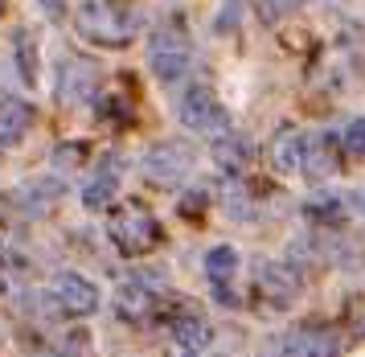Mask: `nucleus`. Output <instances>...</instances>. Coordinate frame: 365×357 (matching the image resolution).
<instances>
[{
    "mask_svg": "<svg viewBox=\"0 0 365 357\" xmlns=\"http://www.w3.org/2000/svg\"><path fill=\"white\" fill-rule=\"evenodd\" d=\"M189 58H193V46H189V25L181 16H165L156 29H152L148 41V62L152 74L160 82H177L189 70Z\"/></svg>",
    "mask_w": 365,
    "mask_h": 357,
    "instance_id": "1",
    "label": "nucleus"
},
{
    "mask_svg": "<svg viewBox=\"0 0 365 357\" xmlns=\"http://www.w3.org/2000/svg\"><path fill=\"white\" fill-rule=\"evenodd\" d=\"M107 234H111V243H115L123 255H144V251H152V246L160 243V222H156L144 206L132 201V206H123V210L111 218Z\"/></svg>",
    "mask_w": 365,
    "mask_h": 357,
    "instance_id": "2",
    "label": "nucleus"
},
{
    "mask_svg": "<svg viewBox=\"0 0 365 357\" xmlns=\"http://www.w3.org/2000/svg\"><path fill=\"white\" fill-rule=\"evenodd\" d=\"M78 29H83V37H91V41L123 46V41L132 37L135 21L132 16H119V9L107 4V0H86L83 9H78Z\"/></svg>",
    "mask_w": 365,
    "mask_h": 357,
    "instance_id": "3",
    "label": "nucleus"
},
{
    "mask_svg": "<svg viewBox=\"0 0 365 357\" xmlns=\"http://www.w3.org/2000/svg\"><path fill=\"white\" fill-rule=\"evenodd\" d=\"M177 119H181L189 131H197V136H226V111H222V103L210 95V86H189L177 103Z\"/></svg>",
    "mask_w": 365,
    "mask_h": 357,
    "instance_id": "4",
    "label": "nucleus"
},
{
    "mask_svg": "<svg viewBox=\"0 0 365 357\" xmlns=\"http://www.w3.org/2000/svg\"><path fill=\"white\" fill-rule=\"evenodd\" d=\"M189 173H193V148H185L181 140L156 144L144 156V177L156 181V185H181Z\"/></svg>",
    "mask_w": 365,
    "mask_h": 357,
    "instance_id": "5",
    "label": "nucleus"
},
{
    "mask_svg": "<svg viewBox=\"0 0 365 357\" xmlns=\"http://www.w3.org/2000/svg\"><path fill=\"white\" fill-rule=\"evenodd\" d=\"M50 296L58 300V308L70 312V316H91V312L99 308V288H95L86 276H74V271L53 276Z\"/></svg>",
    "mask_w": 365,
    "mask_h": 357,
    "instance_id": "6",
    "label": "nucleus"
},
{
    "mask_svg": "<svg viewBox=\"0 0 365 357\" xmlns=\"http://www.w3.org/2000/svg\"><path fill=\"white\" fill-rule=\"evenodd\" d=\"M95 82H99L95 66L83 62V58H70L58 70V95H62V103H83V99L95 95Z\"/></svg>",
    "mask_w": 365,
    "mask_h": 357,
    "instance_id": "7",
    "label": "nucleus"
},
{
    "mask_svg": "<svg viewBox=\"0 0 365 357\" xmlns=\"http://www.w3.org/2000/svg\"><path fill=\"white\" fill-rule=\"evenodd\" d=\"M37 111L21 99H0V148H13L25 140V131L34 128Z\"/></svg>",
    "mask_w": 365,
    "mask_h": 357,
    "instance_id": "8",
    "label": "nucleus"
},
{
    "mask_svg": "<svg viewBox=\"0 0 365 357\" xmlns=\"http://www.w3.org/2000/svg\"><path fill=\"white\" fill-rule=\"evenodd\" d=\"M173 337H177V345H181L185 353H197V349H210L214 328H210V321H205L201 312L181 308L177 316H173Z\"/></svg>",
    "mask_w": 365,
    "mask_h": 357,
    "instance_id": "9",
    "label": "nucleus"
},
{
    "mask_svg": "<svg viewBox=\"0 0 365 357\" xmlns=\"http://www.w3.org/2000/svg\"><path fill=\"white\" fill-rule=\"evenodd\" d=\"M259 288L271 304H292L299 296V276L287 267V263H263L259 271Z\"/></svg>",
    "mask_w": 365,
    "mask_h": 357,
    "instance_id": "10",
    "label": "nucleus"
},
{
    "mask_svg": "<svg viewBox=\"0 0 365 357\" xmlns=\"http://www.w3.org/2000/svg\"><path fill=\"white\" fill-rule=\"evenodd\" d=\"M119 177H123V164H119V156H107V161L95 169V177L86 181L83 201L91 206V210H103V206L119 193Z\"/></svg>",
    "mask_w": 365,
    "mask_h": 357,
    "instance_id": "11",
    "label": "nucleus"
},
{
    "mask_svg": "<svg viewBox=\"0 0 365 357\" xmlns=\"http://www.w3.org/2000/svg\"><path fill=\"white\" fill-rule=\"evenodd\" d=\"M234 271H238V251H234V246H214V251L205 255V276H210L214 292L222 296L226 304H238V300H234V292H230Z\"/></svg>",
    "mask_w": 365,
    "mask_h": 357,
    "instance_id": "12",
    "label": "nucleus"
},
{
    "mask_svg": "<svg viewBox=\"0 0 365 357\" xmlns=\"http://www.w3.org/2000/svg\"><path fill=\"white\" fill-rule=\"evenodd\" d=\"M283 357H336V337L324 328H296L283 341Z\"/></svg>",
    "mask_w": 365,
    "mask_h": 357,
    "instance_id": "13",
    "label": "nucleus"
},
{
    "mask_svg": "<svg viewBox=\"0 0 365 357\" xmlns=\"http://www.w3.org/2000/svg\"><path fill=\"white\" fill-rule=\"evenodd\" d=\"M148 279H123L119 283V312L123 316H132V321H144L152 312V304H156V288H144Z\"/></svg>",
    "mask_w": 365,
    "mask_h": 357,
    "instance_id": "14",
    "label": "nucleus"
},
{
    "mask_svg": "<svg viewBox=\"0 0 365 357\" xmlns=\"http://www.w3.org/2000/svg\"><path fill=\"white\" fill-rule=\"evenodd\" d=\"M271 164L279 169V173H296L299 164H304V136L292 128H283L275 140H271Z\"/></svg>",
    "mask_w": 365,
    "mask_h": 357,
    "instance_id": "15",
    "label": "nucleus"
},
{
    "mask_svg": "<svg viewBox=\"0 0 365 357\" xmlns=\"http://www.w3.org/2000/svg\"><path fill=\"white\" fill-rule=\"evenodd\" d=\"M304 169H308V177L312 181H324L336 169V156H332V136H316V140H308L304 144Z\"/></svg>",
    "mask_w": 365,
    "mask_h": 357,
    "instance_id": "16",
    "label": "nucleus"
},
{
    "mask_svg": "<svg viewBox=\"0 0 365 357\" xmlns=\"http://www.w3.org/2000/svg\"><path fill=\"white\" fill-rule=\"evenodd\" d=\"M214 156H217V164H222L226 173H238V169L247 164V148L238 144L234 136H222V144L214 148Z\"/></svg>",
    "mask_w": 365,
    "mask_h": 357,
    "instance_id": "17",
    "label": "nucleus"
},
{
    "mask_svg": "<svg viewBox=\"0 0 365 357\" xmlns=\"http://www.w3.org/2000/svg\"><path fill=\"white\" fill-rule=\"evenodd\" d=\"M341 148H345V156H365V115L361 119H353L341 136Z\"/></svg>",
    "mask_w": 365,
    "mask_h": 357,
    "instance_id": "18",
    "label": "nucleus"
},
{
    "mask_svg": "<svg viewBox=\"0 0 365 357\" xmlns=\"http://www.w3.org/2000/svg\"><path fill=\"white\" fill-rule=\"evenodd\" d=\"M259 4H263L267 21H279V16H287V13H296L299 9V0H259Z\"/></svg>",
    "mask_w": 365,
    "mask_h": 357,
    "instance_id": "19",
    "label": "nucleus"
},
{
    "mask_svg": "<svg viewBox=\"0 0 365 357\" xmlns=\"http://www.w3.org/2000/svg\"><path fill=\"white\" fill-rule=\"evenodd\" d=\"M238 13H242V0H226V9L217 16V33H230L238 25Z\"/></svg>",
    "mask_w": 365,
    "mask_h": 357,
    "instance_id": "20",
    "label": "nucleus"
},
{
    "mask_svg": "<svg viewBox=\"0 0 365 357\" xmlns=\"http://www.w3.org/2000/svg\"><path fill=\"white\" fill-rule=\"evenodd\" d=\"M41 9H46L50 16H62L66 13V0H41Z\"/></svg>",
    "mask_w": 365,
    "mask_h": 357,
    "instance_id": "21",
    "label": "nucleus"
},
{
    "mask_svg": "<svg viewBox=\"0 0 365 357\" xmlns=\"http://www.w3.org/2000/svg\"><path fill=\"white\" fill-rule=\"evenodd\" d=\"M185 357H193V353H185Z\"/></svg>",
    "mask_w": 365,
    "mask_h": 357,
    "instance_id": "22",
    "label": "nucleus"
}]
</instances>
